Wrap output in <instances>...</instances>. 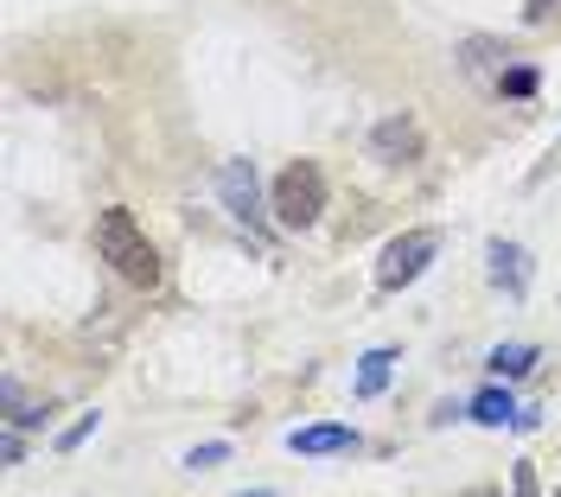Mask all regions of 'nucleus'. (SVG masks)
<instances>
[{"label":"nucleus","instance_id":"f257e3e1","mask_svg":"<svg viewBox=\"0 0 561 497\" xmlns=\"http://www.w3.org/2000/svg\"><path fill=\"white\" fill-rule=\"evenodd\" d=\"M96 248H103V262L122 275L128 287H153L167 281V262H160V248L147 243V230L135 223V211H122V205H108L103 217H96Z\"/></svg>","mask_w":561,"mask_h":497},{"label":"nucleus","instance_id":"1a4fd4ad","mask_svg":"<svg viewBox=\"0 0 561 497\" xmlns=\"http://www.w3.org/2000/svg\"><path fill=\"white\" fill-rule=\"evenodd\" d=\"M517 395L504 390V383H491V390L472 395V408H466V421H479V427H517Z\"/></svg>","mask_w":561,"mask_h":497},{"label":"nucleus","instance_id":"ddd939ff","mask_svg":"<svg viewBox=\"0 0 561 497\" xmlns=\"http://www.w3.org/2000/svg\"><path fill=\"white\" fill-rule=\"evenodd\" d=\"M504 58H511V51H504L497 38H466V71H472V77L504 71Z\"/></svg>","mask_w":561,"mask_h":497},{"label":"nucleus","instance_id":"f03ea898","mask_svg":"<svg viewBox=\"0 0 561 497\" xmlns=\"http://www.w3.org/2000/svg\"><path fill=\"white\" fill-rule=\"evenodd\" d=\"M268 211H275L280 230H313L319 211H325V173H319L313 160H287V166L275 173Z\"/></svg>","mask_w":561,"mask_h":497},{"label":"nucleus","instance_id":"4468645a","mask_svg":"<svg viewBox=\"0 0 561 497\" xmlns=\"http://www.w3.org/2000/svg\"><path fill=\"white\" fill-rule=\"evenodd\" d=\"M511 497H542V478H536V460L511 465Z\"/></svg>","mask_w":561,"mask_h":497},{"label":"nucleus","instance_id":"20e7f679","mask_svg":"<svg viewBox=\"0 0 561 497\" xmlns=\"http://www.w3.org/2000/svg\"><path fill=\"white\" fill-rule=\"evenodd\" d=\"M217 198H224V211L237 217L243 230H268V217H262V185H255V160H224V166H217Z\"/></svg>","mask_w":561,"mask_h":497},{"label":"nucleus","instance_id":"a211bd4d","mask_svg":"<svg viewBox=\"0 0 561 497\" xmlns=\"http://www.w3.org/2000/svg\"><path fill=\"white\" fill-rule=\"evenodd\" d=\"M466 497H504V492H497V485H472Z\"/></svg>","mask_w":561,"mask_h":497},{"label":"nucleus","instance_id":"f8f14e48","mask_svg":"<svg viewBox=\"0 0 561 497\" xmlns=\"http://www.w3.org/2000/svg\"><path fill=\"white\" fill-rule=\"evenodd\" d=\"M536 90H542L536 65H504V71H497V96H511V103H529Z\"/></svg>","mask_w":561,"mask_h":497},{"label":"nucleus","instance_id":"9d476101","mask_svg":"<svg viewBox=\"0 0 561 497\" xmlns=\"http://www.w3.org/2000/svg\"><path fill=\"white\" fill-rule=\"evenodd\" d=\"M0 408H7V427H45L51 421V402H26V395H20V377H0Z\"/></svg>","mask_w":561,"mask_h":497},{"label":"nucleus","instance_id":"6ab92c4d","mask_svg":"<svg viewBox=\"0 0 561 497\" xmlns=\"http://www.w3.org/2000/svg\"><path fill=\"white\" fill-rule=\"evenodd\" d=\"M237 497H275V492H237Z\"/></svg>","mask_w":561,"mask_h":497},{"label":"nucleus","instance_id":"aec40b11","mask_svg":"<svg viewBox=\"0 0 561 497\" xmlns=\"http://www.w3.org/2000/svg\"><path fill=\"white\" fill-rule=\"evenodd\" d=\"M556 497H561V485H556Z\"/></svg>","mask_w":561,"mask_h":497},{"label":"nucleus","instance_id":"dca6fc26","mask_svg":"<svg viewBox=\"0 0 561 497\" xmlns=\"http://www.w3.org/2000/svg\"><path fill=\"white\" fill-rule=\"evenodd\" d=\"M90 434H96V415H77V421H70L65 434H58V453H77V447H83Z\"/></svg>","mask_w":561,"mask_h":497},{"label":"nucleus","instance_id":"423d86ee","mask_svg":"<svg viewBox=\"0 0 561 497\" xmlns=\"http://www.w3.org/2000/svg\"><path fill=\"white\" fill-rule=\"evenodd\" d=\"M357 447L364 440L345 421H313V427H294L287 434V453H300V460H332V453H357Z\"/></svg>","mask_w":561,"mask_h":497},{"label":"nucleus","instance_id":"9b49d317","mask_svg":"<svg viewBox=\"0 0 561 497\" xmlns=\"http://www.w3.org/2000/svg\"><path fill=\"white\" fill-rule=\"evenodd\" d=\"M485 370L497 383H524L529 370H536V345H497V351L485 357Z\"/></svg>","mask_w":561,"mask_h":497},{"label":"nucleus","instance_id":"6e6552de","mask_svg":"<svg viewBox=\"0 0 561 497\" xmlns=\"http://www.w3.org/2000/svg\"><path fill=\"white\" fill-rule=\"evenodd\" d=\"M396 363H402V351H396V345H377V351L357 357V383H351V390H357V402H377V395L389 390V377H396Z\"/></svg>","mask_w":561,"mask_h":497},{"label":"nucleus","instance_id":"2eb2a0df","mask_svg":"<svg viewBox=\"0 0 561 497\" xmlns=\"http://www.w3.org/2000/svg\"><path fill=\"white\" fill-rule=\"evenodd\" d=\"M224 460H230V447H224V440H205V447H192V453H185L192 472H210V465H224Z\"/></svg>","mask_w":561,"mask_h":497},{"label":"nucleus","instance_id":"7ed1b4c3","mask_svg":"<svg viewBox=\"0 0 561 497\" xmlns=\"http://www.w3.org/2000/svg\"><path fill=\"white\" fill-rule=\"evenodd\" d=\"M434 255H440V230H402V236L383 248V262H377V287H383V293H402L409 281L427 275Z\"/></svg>","mask_w":561,"mask_h":497},{"label":"nucleus","instance_id":"412c9836","mask_svg":"<svg viewBox=\"0 0 561 497\" xmlns=\"http://www.w3.org/2000/svg\"><path fill=\"white\" fill-rule=\"evenodd\" d=\"M556 7H561V0H556Z\"/></svg>","mask_w":561,"mask_h":497},{"label":"nucleus","instance_id":"0eeeda50","mask_svg":"<svg viewBox=\"0 0 561 497\" xmlns=\"http://www.w3.org/2000/svg\"><path fill=\"white\" fill-rule=\"evenodd\" d=\"M485 262H491V281L504 287V293H511V300H524L529 293V255L517 243H504V236H497V243L485 248Z\"/></svg>","mask_w":561,"mask_h":497},{"label":"nucleus","instance_id":"f3484780","mask_svg":"<svg viewBox=\"0 0 561 497\" xmlns=\"http://www.w3.org/2000/svg\"><path fill=\"white\" fill-rule=\"evenodd\" d=\"M20 434H26V427H7V434H0V460H7V465L26 460V440H20Z\"/></svg>","mask_w":561,"mask_h":497},{"label":"nucleus","instance_id":"39448f33","mask_svg":"<svg viewBox=\"0 0 561 497\" xmlns=\"http://www.w3.org/2000/svg\"><path fill=\"white\" fill-rule=\"evenodd\" d=\"M370 160H383V166H415L421 160V122L415 115H383L377 128H370Z\"/></svg>","mask_w":561,"mask_h":497}]
</instances>
